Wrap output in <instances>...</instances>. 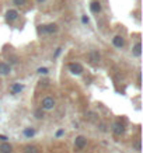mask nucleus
Listing matches in <instances>:
<instances>
[{
    "instance_id": "obj_1",
    "label": "nucleus",
    "mask_w": 143,
    "mask_h": 153,
    "mask_svg": "<svg viewBox=\"0 0 143 153\" xmlns=\"http://www.w3.org/2000/svg\"><path fill=\"white\" fill-rule=\"evenodd\" d=\"M55 107V100L51 99V97H45L42 100V103H41V108L45 109V111H49V109H52Z\"/></svg>"
},
{
    "instance_id": "obj_2",
    "label": "nucleus",
    "mask_w": 143,
    "mask_h": 153,
    "mask_svg": "<svg viewBox=\"0 0 143 153\" xmlns=\"http://www.w3.org/2000/svg\"><path fill=\"white\" fill-rule=\"evenodd\" d=\"M87 145V139L84 138V136H77L76 139H75V148H76L77 150H81V149H84V146Z\"/></svg>"
},
{
    "instance_id": "obj_3",
    "label": "nucleus",
    "mask_w": 143,
    "mask_h": 153,
    "mask_svg": "<svg viewBox=\"0 0 143 153\" xmlns=\"http://www.w3.org/2000/svg\"><path fill=\"white\" fill-rule=\"evenodd\" d=\"M69 70L73 73V75H81L83 73V66L80 65V63H70L69 65Z\"/></svg>"
},
{
    "instance_id": "obj_4",
    "label": "nucleus",
    "mask_w": 143,
    "mask_h": 153,
    "mask_svg": "<svg viewBox=\"0 0 143 153\" xmlns=\"http://www.w3.org/2000/svg\"><path fill=\"white\" fill-rule=\"evenodd\" d=\"M112 132L115 133V135H118V136H121L125 133V126L122 125L121 122H115L114 125H112Z\"/></svg>"
},
{
    "instance_id": "obj_5",
    "label": "nucleus",
    "mask_w": 143,
    "mask_h": 153,
    "mask_svg": "<svg viewBox=\"0 0 143 153\" xmlns=\"http://www.w3.org/2000/svg\"><path fill=\"white\" fill-rule=\"evenodd\" d=\"M18 18V11L14 10V9H10V10H7V13H6V20L9 22L11 21H16Z\"/></svg>"
},
{
    "instance_id": "obj_6",
    "label": "nucleus",
    "mask_w": 143,
    "mask_h": 153,
    "mask_svg": "<svg viewBox=\"0 0 143 153\" xmlns=\"http://www.w3.org/2000/svg\"><path fill=\"white\" fill-rule=\"evenodd\" d=\"M44 31H45V34H55L59 31V27H58V24H55V22H51L48 25H44Z\"/></svg>"
},
{
    "instance_id": "obj_7",
    "label": "nucleus",
    "mask_w": 143,
    "mask_h": 153,
    "mask_svg": "<svg viewBox=\"0 0 143 153\" xmlns=\"http://www.w3.org/2000/svg\"><path fill=\"white\" fill-rule=\"evenodd\" d=\"M112 44H114L115 48H122V46L125 45V38H123L122 35H117V37H114Z\"/></svg>"
},
{
    "instance_id": "obj_8",
    "label": "nucleus",
    "mask_w": 143,
    "mask_h": 153,
    "mask_svg": "<svg viewBox=\"0 0 143 153\" xmlns=\"http://www.w3.org/2000/svg\"><path fill=\"white\" fill-rule=\"evenodd\" d=\"M0 153H13V146L9 142H3L0 145Z\"/></svg>"
},
{
    "instance_id": "obj_9",
    "label": "nucleus",
    "mask_w": 143,
    "mask_h": 153,
    "mask_svg": "<svg viewBox=\"0 0 143 153\" xmlns=\"http://www.w3.org/2000/svg\"><path fill=\"white\" fill-rule=\"evenodd\" d=\"M88 58H90V61H91L93 63H98L100 59H101V56H100V54L97 51H91L90 55H88Z\"/></svg>"
},
{
    "instance_id": "obj_10",
    "label": "nucleus",
    "mask_w": 143,
    "mask_h": 153,
    "mask_svg": "<svg viewBox=\"0 0 143 153\" xmlns=\"http://www.w3.org/2000/svg\"><path fill=\"white\" fill-rule=\"evenodd\" d=\"M10 73V65L1 62L0 63V75H9Z\"/></svg>"
},
{
    "instance_id": "obj_11",
    "label": "nucleus",
    "mask_w": 143,
    "mask_h": 153,
    "mask_svg": "<svg viewBox=\"0 0 143 153\" xmlns=\"http://www.w3.org/2000/svg\"><path fill=\"white\" fill-rule=\"evenodd\" d=\"M24 90V86L22 84H20V83H16V84H13L10 87V91L13 93V94H18L20 91H22Z\"/></svg>"
},
{
    "instance_id": "obj_12",
    "label": "nucleus",
    "mask_w": 143,
    "mask_h": 153,
    "mask_svg": "<svg viewBox=\"0 0 143 153\" xmlns=\"http://www.w3.org/2000/svg\"><path fill=\"white\" fill-rule=\"evenodd\" d=\"M132 52L135 56H140V55H142V45H140V42H136V44H135Z\"/></svg>"
},
{
    "instance_id": "obj_13",
    "label": "nucleus",
    "mask_w": 143,
    "mask_h": 153,
    "mask_svg": "<svg viewBox=\"0 0 143 153\" xmlns=\"http://www.w3.org/2000/svg\"><path fill=\"white\" fill-rule=\"evenodd\" d=\"M90 10L93 11V13H100L101 11V4H100L98 1H93L90 4Z\"/></svg>"
},
{
    "instance_id": "obj_14",
    "label": "nucleus",
    "mask_w": 143,
    "mask_h": 153,
    "mask_svg": "<svg viewBox=\"0 0 143 153\" xmlns=\"http://www.w3.org/2000/svg\"><path fill=\"white\" fill-rule=\"evenodd\" d=\"M24 153H38V148L34 145H27L24 148Z\"/></svg>"
},
{
    "instance_id": "obj_15",
    "label": "nucleus",
    "mask_w": 143,
    "mask_h": 153,
    "mask_svg": "<svg viewBox=\"0 0 143 153\" xmlns=\"http://www.w3.org/2000/svg\"><path fill=\"white\" fill-rule=\"evenodd\" d=\"M34 115H35V118H37V120H41V118H44V109H42V108L37 109Z\"/></svg>"
},
{
    "instance_id": "obj_16",
    "label": "nucleus",
    "mask_w": 143,
    "mask_h": 153,
    "mask_svg": "<svg viewBox=\"0 0 143 153\" xmlns=\"http://www.w3.org/2000/svg\"><path fill=\"white\" fill-rule=\"evenodd\" d=\"M24 135H25L27 138H30V136H34V135H35V129H33V128H27V129L24 131Z\"/></svg>"
},
{
    "instance_id": "obj_17",
    "label": "nucleus",
    "mask_w": 143,
    "mask_h": 153,
    "mask_svg": "<svg viewBox=\"0 0 143 153\" xmlns=\"http://www.w3.org/2000/svg\"><path fill=\"white\" fill-rule=\"evenodd\" d=\"M13 4H16V6H24V4H27V0H13Z\"/></svg>"
},
{
    "instance_id": "obj_18",
    "label": "nucleus",
    "mask_w": 143,
    "mask_h": 153,
    "mask_svg": "<svg viewBox=\"0 0 143 153\" xmlns=\"http://www.w3.org/2000/svg\"><path fill=\"white\" fill-rule=\"evenodd\" d=\"M48 72H49L48 67H39V69H38V73H39V75H46Z\"/></svg>"
},
{
    "instance_id": "obj_19",
    "label": "nucleus",
    "mask_w": 143,
    "mask_h": 153,
    "mask_svg": "<svg viewBox=\"0 0 143 153\" xmlns=\"http://www.w3.org/2000/svg\"><path fill=\"white\" fill-rule=\"evenodd\" d=\"M60 52H62V48H58V49H56V52H55V55H54V58H58Z\"/></svg>"
},
{
    "instance_id": "obj_20",
    "label": "nucleus",
    "mask_w": 143,
    "mask_h": 153,
    "mask_svg": "<svg viewBox=\"0 0 143 153\" xmlns=\"http://www.w3.org/2000/svg\"><path fill=\"white\" fill-rule=\"evenodd\" d=\"M135 148H136V150H138V152H140V142H139V141L135 143Z\"/></svg>"
},
{
    "instance_id": "obj_21",
    "label": "nucleus",
    "mask_w": 143,
    "mask_h": 153,
    "mask_svg": "<svg viewBox=\"0 0 143 153\" xmlns=\"http://www.w3.org/2000/svg\"><path fill=\"white\" fill-rule=\"evenodd\" d=\"M81 21L84 22V24H88V17H86V16H83V17H81Z\"/></svg>"
},
{
    "instance_id": "obj_22",
    "label": "nucleus",
    "mask_w": 143,
    "mask_h": 153,
    "mask_svg": "<svg viewBox=\"0 0 143 153\" xmlns=\"http://www.w3.org/2000/svg\"><path fill=\"white\" fill-rule=\"evenodd\" d=\"M63 133H65V131H63V129H60V131H58V133H56V136H62Z\"/></svg>"
},
{
    "instance_id": "obj_23",
    "label": "nucleus",
    "mask_w": 143,
    "mask_h": 153,
    "mask_svg": "<svg viewBox=\"0 0 143 153\" xmlns=\"http://www.w3.org/2000/svg\"><path fill=\"white\" fill-rule=\"evenodd\" d=\"M0 141H3V142H6V141H7V138H6L4 135H0Z\"/></svg>"
},
{
    "instance_id": "obj_24",
    "label": "nucleus",
    "mask_w": 143,
    "mask_h": 153,
    "mask_svg": "<svg viewBox=\"0 0 143 153\" xmlns=\"http://www.w3.org/2000/svg\"><path fill=\"white\" fill-rule=\"evenodd\" d=\"M45 1H46V0H37V3H38V4H42V3H45Z\"/></svg>"
}]
</instances>
